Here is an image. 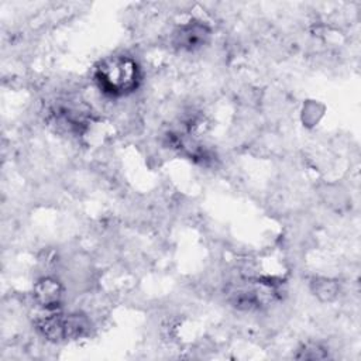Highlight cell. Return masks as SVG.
Masks as SVG:
<instances>
[{
  "instance_id": "obj_1",
  "label": "cell",
  "mask_w": 361,
  "mask_h": 361,
  "mask_svg": "<svg viewBox=\"0 0 361 361\" xmlns=\"http://www.w3.org/2000/svg\"><path fill=\"white\" fill-rule=\"evenodd\" d=\"M94 82L102 93L121 97L133 93L141 82V71L135 59L127 55H111L94 66Z\"/></svg>"
},
{
  "instance_id": "obj_2",
  "label": "cell",
  "mask_w": 361,
  "mask_h": 361,
  "mask_svg": "<svg viewBox=\"0 0 361 361\" xmlns=\"http://www.w3.org/2000/svg\"><path fill=\"white\" fill-rule=\"evenodd\" d=\"M37 330L49 341L61 343L85 336L90 327L87 319L79 313H63L49 310L35 322Z\"/></svg>"
},
{
  "instance_id": "obj_3",
  "label": "cell",
  "mask_w": 361,
  "mask_h": 361,
  "mask_svg": "<svg viewBox=\"0 0 361 361\" xmlns=\"http://www.w3.org/2000/svg\"><path fill=\"white\" fill-rule=\"evenodd\" d=\"M275 293L276 292L272 283H267L259 279H250L241 282L240 286L233 288V290L230 292L234 306L243 309L261 307L262 305L271 302Z\"/></svg>"
},
{
  "instance_id": "obj_4",
  "label": "cell",
  "mask_w": 361,
  "mask_h": 361,
  "mask_svg": "<svg viewBox=\"0 0 361 361\" xmlns=\"http://www.w3.org/2000/svg\"><path fill=\"white\" fill-rule=\"evenodd\" d=\"M210 35V30L202 23H188L180 25L173 35V44L183 51H195L203 47Z\"/></svg>"
},
{
  "instance_id": "obj_5",
  "label": "cell",
  "mask_w": 361,
  "mask_h": 361,
  "mask_svg": "<svg viewBox=\"0 0 361 361\" xmlns=\"http://www.w3.org/2000/svg\"><path fill=\"white\" fill-rule=\"evenodd\" d=\"M32 296L41 307L47 310H56L63 299V288L61 282L54 278H41L34 285Z\"/></svg>"
}]
</instances>
